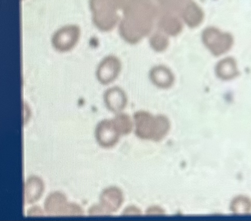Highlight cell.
Masks as SVG:
<instances>
[{
	"label": "cell",
	"instance_id": "cell-1",
	"mask_svg": "<svg viewBox=\"0 0 251 221\" xmlns=\"http://www.w3.org/2000/svg\"><path fill=\"white\" fill-rule=\"evenodd\" d=\"M134 128L140 138L158 141L168 133L171 123L165 115H153L145 110H138L133 115Z\"/></svg>",
	"mask_w": 251,
	"mask_h": 221
},
{
	"label": "cell",
	"instance_id": "cell-2",
	"mask_svg": "<svg viewBox=\"0 0 251 221\" xmlns=\"http://www.w3.org/2000/svg\"><path fill=\"white\" fill-rule=\"evenodd\" d=\"M94 25L102 31H109L116 25L118 16L116 13L118 5L113 0H90Z\"/></svg>",
	"mask_w": 251,
	"mask_h": 221
},
{
	"label": "cell",
	"instance_id": "cell-3",
	"mask_svg": "<svg viewBox=\"0 0 251 221\" xmlns=\"http://www.w3.org/2000/svg\"><path fill=\"white\" fill-rule=\"evenodd\" d=\"M152 25V22L125 17L119 25V32L121 37L126 42L131 44H136L150 34Z\"/></svg>",
	"mask_w": 251,
	"mask_h": 221
},
{
	"label": "cell",
	"instance_id": "cell-4",
	"mask_svg": "<svg viewBox=\"0 0 251 221\" xmlns=\"http://www.w3.org/2000/svg\"><path fill=\"white\" fill-rule=\"evenodd\" d=\"M202 40L205 46L215 55L226 52L233 43L230 34L213 27H207L203 30Z\"/></svg>",
	"mask_w": 251,
	"mask_h": 221
},
{
	"label": "cell",
	"instance_id": "cell-5",
	"mask_svg": "<svg viewBox=\"0 0 251 221\" xmlns=\"http://www.w3.org/2000/svg\"><path fill=\"white\" fill-rule=\"evenodd\" d=\"M123 133L114 118L100 122L95 129V136L99 144L104 147H110L118 142Z\"/></svg>",
	"mask_w": 251,
	"mask_h": 221
},
{
	"label": "cell",
	"instance_id": "cell-6",
	"mask_svg": "<svg viewBox=\"0 0 251 221\" xmlns=\"http://www.w3.org/2000/svg\"><path fill=\"white\" fill-rule=\"evenodd\" d=\"M80 34L79 27L75 25L63 26L56 30L51 37V44L59 51L71 49L77 42Z\"/></svg>",
	"mask_w": 251,
	"mask_h": 221
},
{
	"label": "cell",
	"instance_id": "cell-7",
	"mask_svg": "<svg viewBox=\"0 0 251 221\" xmlns=\"http://www.w3.org/2000/svg\"><path fill=\"white\" fill-rule=\"evenodd\" d=\"M122 69V63L120 59L113 55H108L99 62L96 71L98 81L106 85L115 80Z\"/></svg>",
	"mask_w": 251,
	"mask_h": 221
},
{
	"label": "cell",
	"instance_id": "cell-8",
	"mask_svg": "<svg viewBox=\"0 0 251 221\" xmlns=\"http://www.w3.org/2000/svg\"><path fill=\"white\" fill-rule=\"evenodd\" d=\"M66 197L61 193L55 192L50 194L45 202V208L51 215H81L82 210L77 205L66 203Z\"/></svg>",
	"mask_w": 251,
	"mask_h": 221
},
{
	"label": "cell",
	"instance_id": "cell-9",
	"mask_svg": "<svg viewBox=\"0 0 251 221\" xmlns=\"http://www.w3.org/2000/svg\"><path fill=\"white\" fill-rule=\"evenodd\" d=\"M155 9L150 0H128L125 7V17L152 22Z\"/></svg>",
	"mask_w": 251,
	"mask_h": 221
},
{
	"label": "cell",
	"instance_id": "cell-10",
	"mask_svg": "<svg viewBox=\"0 0 251 221\" xmlns=\"http://www.w3.org/2000/svg\"><path fill=\"white\" fill-rule=\"evenodd\" d=\"M149 78L155 87L162 90L170 89L174 86L176 80L174 72L163 64L152 66L149 71Z\"/></svg>",
	"mask_w": 251,
	"mask_h": 221
},
{
	"label": "cell",
	"instance_id": "cell-11",
	"mask_svg": "<svg viewBox=\"0 0 251 221\" xmlns=\"http://www.w3.org/2000/svg\"><path fill=\"white\" fill-rule=\"evenodd\" d=\"M103 98L107 109L115 114L123 112L128 103L126 92L118 86L107 89L104 92Z\"/></svg>",
	"mask_w": 251,
	"mask_h": 221
},
{
	"label": "cell",
	"instance_id": "cell-12",
	"mask_svg": "<svg viewBox=\"0 0 251 221\" xmlns=\"http://www.w3.org/2000/svg\"><path fill=\"white\" fill-rule=\"evenodd\" d=\"M100 205L98 207L102 215L117 211L123 201V195L116 187H110L104 190L100 196Z\"/></svg>",
	"mask_w": 251,
	"mask_h": 221
},
{
	"label": "cell",
	"instance_id": "cell-13",
	"mask_svg": "<svg viewBox=\"0 0 251 221\" xmlns=\"http://www.w3.org/2000/svg\"><path fill=\"white\" fill-rule=\"evenodd\" d=\"M44 190V184L39 178L35 176L29 177L25 184L24 203H32L37 200Z\"/></svg>",
	"mask_w": 251,
	"mask_h": 221
},
{
	"label": "cell",
	"instance_id": "cell-14",
	"mask_svg": "<svg viewBox=\"0 0 251 221\" xmlns=\"http://www.w3.org/2000/svg\"><path fill=\"white\" fill-rule=\"evenodd\" d=\"M183 18L189 26L195 27L201 23L203 13L197 4L193 2H189L183 9Z\"/></svg>",
	"mask_w": 251,
	"mask_h": 221
},
{
	"label": "cell",
	"instance_id": "cell-15",
	"mask_svg": "<svg viewBox=\"0 0 251 221\" xmlns=\"http://www.w3.org/2000/svg\"><path fill=\"white\" fill-rule=\"evenodd\" d=\"M216 72L217 75L224 79L232 78L238 74L236 62L231 58L221 60L216 66Z\"/></svg>",
	"mask_w": 251,
	"mask_h": 221
},
{
	"label": "cell",
	"instance_id": "cell-16",
	"mask_svg": "<svg viewBox=\"0 0 251 221\" xmlns=\"http://www.w3.org/2000/svg\"><path fill=\"white\" fill-rule=\"evenodd\" d=\"M159 26L163 32L167 36H176L182 30V25L176 17L166 15L160 20Z\"/></svg>",
	"mask_w": 251,
	"mask_h": 221
},
{
	"label": "cell",
	"instance_id": "cell-17",
	"mask_svg": "<svg viewBox=\"0 0 251 221\" xmlns=\"http://www.w3.org/2000/svg\"><path fill=\"white\" fill-rule=\"evenodd\" d=\"M167 35L164 33H155L150 38L151 48L156 52H162L166 49L169 45Z\"/></svg>",
	"mask_w": 251,
	"mask_h": 221
},
{
	"label": "cell",
	"instance_id": "cell-18",
	"mask_svg": "<svg viewBox=\"0 0 251 221\" xmlns=\"http://www.w3.org/2000/svg\"><path fill=\"white\" fill-rule=\"evenodd\" d=\"M232 211L237 214L248 213L251 208V201L244 196H239L235 198L231 205Z\"/></svg>",
	"mask_w": 251,
	"mask_h": 221
},
{
	"label": "cell",
	"instance_id": "cell-19",
	"mask_svg": "<svg viewBox=\"0 0 251 221\" xmlns=\"http://www.w3.org/2000/svg\"><path fill=\"white\" fill-rule=\"evenodd\" d=\"M161 4L166 9L172 11L183 10L188 0H159Z\"/></svg>",
	"mask_w": 251,
	"mask_h": 221
},
{
	"label": "cell",
	"instance_id": "cell-20",
	"mask_svg": "<svg viewBox=\"0 0 251 221\" xmlns=\"http://www.w3.org/2000/svg\"><path fill=\"white\" fill-rule=\"evenodd\" d=\"M148 212L150 213L151 214H152L153 213H157L158 214H159L160 213L162 212V210L160 209L159 208L155 207L149 209Z\"/></svg>",
	"mask_w": 251,
	"mask_h": 221
},
{
	"label": "cell",
	"instance_id": "cell-21",
	"mask_svg": "<svg viewBox=\"0 0 251 221\" xmlns=\"http://www.w3.org/2000/svg\"><path fill=\"white\" fill-rule=\"evenodd\" d=\"M125 212L127 214L129 213H131V212H133L135 214L136 213L139 212V210L137 208L131 207L127 208Z\"/></svg>",
	"mask_w": 251,
	"mask_h": 221
},
{
	"label": "cell",
	"instance_id": "cell-22",
	"mask_svg": "<svg viewBox=\"0 0 251 221\" xmlns=\"http://www.w3.org/2000/svg\"><path fill=\"white\" fill-rule=\"evenodd\" d=\"M113 0L116 2V3L118 5V6H119L120 5V4H121L120 2L122 1V0Z\"/></svg>",
	"mask_w": 251,
	"mask_h": 221
}]
</instances>
